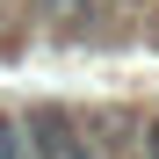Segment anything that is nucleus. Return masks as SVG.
Wrapping results in <instances>:
<instances>
[{
  "label": "nucleus",
  "mask_w": 159,
  "mask_h": 159,
  "mask_svg": "<svg viewBox=\"0 0 159 159\" xmlns=\"http://www.w3.org/2000/svg\"><path fill=\"white\" fill-rule=\"evenodd\" d=\"M145 159H159V123H145Z\"/></svg>",
  "instance_id": "7ed1b4c3"
},
{
  "label": "nucleus",
  "mask_w": 159,
  "mask_h": 159,
  "mask_svg": "<svg viewBox=\"0 0 159 159\" xmlns=\"http://www.w3.org/2000/svg\"><path fill=\"white\" fill-rule=\"evenodd\" d=\"M22 138H29V159H109V145L72 109H29L22 116Z\"/></svg>",
  "instance_id": "f257e3e1"
},
{
  "label": "nucleus",
  "mask_w": 159,
  "mask_h": 159,
  "mask_svg": "<svg viewBox=\"0 0 159 159\" xmlns=\"http://www.w3.org/2000/svg\"><path fill=\"white\" fill-rule=\"evenodd\" d=\"M43 7H51V15H72V7H80V0H43Z\"/></svg>",
  "instance_id": "20e7f679"
},
{
  "label": "nucleus",
  "mask_w": 159,
  "mask_h": 159,
  "mask_svg": "<svg viewBox=\"0 0 159 159\" xmlns=\"http://www.w3.org/2000/svg\"><path fill=\"white\" fill-rule=\"evenodd\" d=\"M0 159H29V138H22L15 116H0Z\"/></svg>",
  "instance_id": "f03ea898"
}]
</instances>
